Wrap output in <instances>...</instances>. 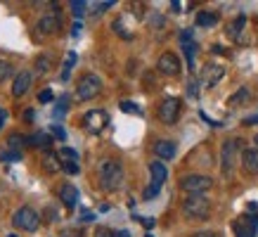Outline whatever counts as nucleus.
Segmentation results:
<instances>
[{"mask_svg": "<svg viewBox=\"0 0 258 237\" xmlns=\"http://www.w3.org/2000/svg\"><path fill=\"white\" fill-rule=\"evenodd\" d=\"M76 60H79V57H76V52H67V60H64V71H62V79H64V81L69 79V71L74 69Z\"/></svg>", "mask_w": 258, "mask_h": 237, "instance_id": "393cba45", "label": "nucleus"}, {"mask_svg": "<svg viewBox=\"0 0 258 237\" xmlns=\"http://www.w3.org/2000/svg\"><path fill=\"white\" fill-rule=\"evenodd\" d=\"M182 213L187 218H199V221H206L211 216V202L204 197V195H187L182 199Z\"/></svg>", "mask_w": 258, "mask_h": 237, "instance_id": "f03ea898", "label": "nucleus"}, {"mask_svg": "<svg viewBox=\"0 0 258 237\" xmlns=\"http://www.w3.org/2000/svg\"><path fill=\"white\" fill-rule=\"evenodd\" d=\"M244 126H258V114H251V116H244L242 121Z\"/></svg>", "mask_w": 258, "mask_h": 237, "instance_id": "4c0bfd02", "label": "nucleus"}, {"mask_svg": "<svg viewBox=\"0 0 258 237\" xmlns=\"http://www.w3.org/2000/svg\"><path fill=\"white\" fill-rule=\"evenodd\" d=\"M36 69H38L40 74H47V71H50V57H47V55H40L38 60H36Z\"/></svg>", "mask_w": 258, "mask_h": 237, "instance_id": "c85d7f7f", "label": "nucleus"}, {"mask_svg": "<svg viewBox=\"0 0 258 237\" xmlns=\"http://www.w3.org/2000/svg\"><path fill=\"white\" fill-rule=\"evenodd\" d=\"M40 161H43V168H45L47 173H59V171H62V159H59V154H55V152L47 150Z\"/></svg>", "mask_w": 258, "mask_h": 237, "instance_id": "a211bd4d", "label": "nucleus"}, {"mask_svg": "<svg viewBox=\"0 0 258 237\" xmlns=\"http://www.w3.org/2000/svg\"><path fill=\"white\" fill-rule=\"evenodd\" d=\"M59 24H62V15L57 12V10H50V12H45V15L38 19V31L43 33V36H52V33H57V29H59Z\"/></svg>", "mask_w": 258, "mask_h": 237, "instance_id": "1a4fd4ad", "label": "nucleus"}, {"mask_svg": "<svg viewBox=\"0 0 258 237\" xmlns=\"http://www.w3.org/2000/svg\"><path fill=\"white\" fill-rule=\"evenodd\" d=\"M12 223H15V228L33 232V230H38V225H40V216L33 211L31 206H19L15 211V216H12Z\"/></svg>", "mask_w": 258, "mask_h": 237, "instance_id": "39448f33", "label": "nucleus"}, {"mask_svg": "<svg viewBox=\"0 0 258 237\" xmlns=\"http://www.w3.org/2000/svg\"><path fill=\"white\" fill-rule=\"evenodd\" d=\"M195 22H197V26L209 29V26H216V24H218V15H216V12H199Z\"/></svg>", "mask_w": 258, "mask_h": 237, "instance_id": "412c9836", "label": "nucleus"}, {"mask_svg": "<svg viewBox=\"0 0 258 237\" xmlns=\"http://www.w3.org/2000/svg\"><path fill=\"white\" fill-rule=\"evenodd\" d=\"M59 157H67L69 161H79V152L71 150V147H62V150H59Z\"/></svg>", "mask_w": 258, "mask_h": 237, "instance_id": "473e14b6", "label": "nucleus"}, {"mask_svg": "<svg viewBox=\"0 0 258 237\" xmlns=\"http://www.w3.org/2000/svg\"><path fill=\"white\" fill-rule=\"evenodd\" d=\"M107 121H109L107 111L93 109V111H88L86 116H83V128H86L88 133H102L104 126H107Z\"/></svg>", "mask_w": 258, "mask_h": 237, "instance_id": "6e6552de", "label": "nucleus"}, {"mask_svg": "<svg viewBox=\"0 0 258 237\" xmlns=\"http://www.w3.org/2000/svg\"><path fill=\"white\" fill-rule=\"evenodd\" d=\"M192 237H218L216 232H211V230H202V232H195Z\"/></svg>", "mask_w": 258, "mask_h": 237, "instance_id": "a19ab883", "label": "nucleus"}, {"mask_svg": "<svg viewBox=\"0 0 258 237\" xmlns=\"http://www.w3.org/2000/svg\"><path fill=\"white\" fill-rule=\"evenodd\" d=\"M22 152L17 150H0V161H22Z\"/></svg>", "mask_w": 258, "mask_h": 237, "instance_id": "a878e982", "label": "nucleus"}, {"mask_svg": "<svg viewBox=\"0 0 258 237\" xmlns=\"http://www.w3.org/2000/svg\"><path fill=\"white\" fill-rule=\"evenodd\" d=\"M109 8H114V3H109V0H107V3H97V5H95V15H100V12H104V10H109Z\"/></svg>", "mask_w": 258, "mask_h": 237, "instance_id": "72a5a7b5", "label": "nucleus"}, {"mask_svg": "<svg viewBox=\"0 0 258 237\" xmlns=\"http://www.w3.org/2000/svg\"><path fill=\"white\" fill-rule=\"evenodd\" d=\"M180 107H182V102L178 97H166L164 102L159 104V121L166 126H173L180 116Z\"/></svg>", "mask_w": 258, "mask_h": 237, "instance_id": "0eeeda50", "label": "nucleus"}, {"mask_svg": "<svg viewBox=\"0 0 258 237\" xmlns=\"http://www.w3.org/2000/svg\"><path fill=\"white\" fill-rule=\"evenodd\" d=\"M29 145H33V147H50L52 145V135L50 133H33L31 138H29Z\"/></svg>", "mask_w": 258, "mask_h": 237, "instance_id": "4be33fe9", "label": "nucleus"}, {"mask_svg": "<svg viewBox=\"0 0 258 237\" xmlns=\"http://www.w3.org/2000/svg\"><path fill=\"white\" fill-rule=\"evenodd\" d=\"M180 188L185 190L187 195H204L206 190L213 188V181L209 175L189 173V175H182V178H180Z\"/></svg>", "mask_w": 258, "mask_h": 237, "instance_id": "20e7f679", "label": "nucleus"}, {"mask_svg": "<svg viewBox=\"0 0 258 237\" xmlns=\"http://www.w3.org/2000/svg\"><path fill=\"white\" fill-rule=\"evenodd\" d=\"M147 237H152V235H147Z\"/></svg>", "mask_w": 258, "mask_h": 237, "instance_id": "09e8293b", "label": "nucleus"}, {"mask_svg": "<svg viewBox=\"0 0 258 237\" xmlns=\"http://www.w3.org/2000/svg\"><path fill=\"white\" fill-rule=\"evenodd\" d=\"M249 100H251V93L246 88H239V90L230 97V104H232V107H242V104H246Z\"/></svg>", "mask_w": 258, "mask_h": 237, "instance_id": "5701e85b", "label": "nucleus"}, {"mask_svg": "<svg viewBox=\"0 0 258 237\" xmlns=\"http://www.w3.org/2000/svg\"><path fill=\"white\" fill-rule=\"evenodd\" d=\"M237 237H256V216H242L235 223Z\"/></svg>", "mask_w": 258, "mask_h": 237, "instance_id": "ddd939ff", "label": "nucleus"}, {"mask_svg": "<svg viewBox=\"0 0 258 237\" xmlns=\"http://www.w3.org/2000/svg\"><path fill=\"white\" fill-rule=\"evenodd\" d=\"M121 109H123V111H131V114H142V111L138 109L135 104H131V102H128V100H125V102H121Z\"/></svg>", "mask_w": 258, "mask_h": 237, "instance_id": "f704fd0d", "label": "nucleus"}, {"mask_svg": "<svg viewBox=\"0 0 258 237\" xmlns=\"http://www.w3.org/2000/svg\"><path fill=\"white\" fill-rule=\"evenodd\" d=\"M159 192H161V185H157V183H152V185H149L147 190H145V192H142V197L145 199H154L159 195Z\"/></svg>", "mask_w": 258, "mask_h": 237, "instance_id": "7c9ffc66", "label": "nucleus"}, {"mask_svg": "<svg viewBox=\"0 0 258 237\" xmlns=\"http://www.w3.org/2000/svg\"><path fill=\"white\" fill-rule=\"evenodd\" d=\"M31 81L33 76L29 74V71H19L15 76V83H12V95L15 97H22V95L29 93V88H31Z\"/></svg>", "mask_w": 258, "mask_h": 237, "instance_id": "2eb2a0df", "label": "nucleus"}, {"mask_svg": "<svg viewBox=\"0 0 258 237\" xmlns=\"http://www.w3.org/2000/svg\"><path fill=\"white\" fill-rule=\"evenodd\" d=\"M57 195H59V199H62V204L67 206V209H74V206L79 204V188H74L71 183H64V185H59V190H57Z\"/></svg>", "mask_w": 258, "mask_h": 237, "instance_id": "f8f14e48", "label": "nucleus"}, {"mask_svg": "<svg viewBox=\"0 0 258 237\" xmlns=\"http://www.w3.org/2000/svg\"><path fill=\"white\" fill-rule=\"evenodd\" d=\"M59 237H81V230L67 228V230H62V232H59Z\"/></svg>", "mask_w": 258, "mask_h": 237, "instance_id": "58836bf2", "label": "nucleus"}, {"mask_svg": "<svg viewBox=\"0 0 258 237\" xmlns=\"http://www.w3.org/2000/svg\"><path fill=\"white\" fill-rule=\"evenodd\" d=\"M199 81H189V88H187V93L189 95H199V86H197Z\"/></svg>", "mask_w": 258, "mask_h": 237, "instance_id": "ea45409f", "label": "nucleus"}, {"mask_svg": "<svg viewBox=\"0 0 258 237\" xmlns=\"http://www.w3.org/2000/svg\"><path fill=\"white\" fill-rule=\"evenodd\" d=\"M244 24H246V17L239 15L235 22L227 26V36H230V38H235V40H239V36H242V31H244Z\"/></svg>", "mask_w": 258, "mask_h": 237, "instance_id": "aec40b11", "label": "nucleus"}, {"mask_svg": "<svg viewBox=\"0 0 258 237\" xmlns=\"http://www.w3.org/2000/svg\"><path fill=\"white\" fill-rule=\"evenodd\" d=\"M100 185L102 190H107V192H114L123 185V166L118 164L116 159H104L100 164Z\"/></svg>", "mask_w": 258, "mask_h": 237, "instance_id": "f257e3e1", "label": "nucleus"}, {"mask_svg": "<svg viewBox=\"0 0 258 237\" xmlns=\"http://www.w3.org/2000/svg\"><path fill=\"white\" fill-rule=\"evenodd\" d=\"M149 173H152V183H157V185H164L166 178H168V171H166L164 161H152L149 164Z\"/></svg>", "mask_w": 258, "mask_h": 237, "instance_id": "6ab92c4d", "label": "nucleus"}, {"mask_svg": "<svg viewBox=\"0 0 258 237\" xmlns=\"http://www.w3.org/2000/svg\"><path fill=\"white\" fill-rule=\"evenodd\" d=\"M52 97H55V95H52V90H50V88H45V90H40V93H38V102L40 104H50V102H52Z\"/></svg>", "mask_w": 258, "mask_h": 237, "instance_id": "2f4dec72", "label": "nucleus"}, {"mask_svg": "<svg viewBox=\"0 0 258 237\" xmlns=\"http://www.w3.org/2000/svg\"><path fill=\"white\" fill-rule=\"evenodd\" d=\"M62 171L69 175L79 173V161H69V159H62Z\"/></svg>", "mask_w": 258, "mask_h": 237, "instance_id": "bb28decb", "label": "nucleus"}, {"mask_svg": "<svg viewBox=\"0 0 258 237\" xmlns=\"http://www.w3.org/2000/svg\"><path fill=\"white\" fill-rule=\"evenodd\" d=\"M253 140H256V147H258V135H256V138H253Z\"/></svg>", "mask_w": 258, "mask_h": 237, "instance_id": "49530a36", "label": "nucleus"}, {"mask_svg": "<svg viewBox=\"0 0 258 237\" xmlns=\"http://www.w3.org/2000/svg\"><path fill=\"white\" fill-rule=\"evenodd\" d=\"M114 237H131V232L128 230H118V232H114Z\"/></svg>", "mask_w": 258, "mask_h": 237, "instance_id": "37998d69", "label": "nucleus"}, {"mask_svg": "<svg viewBox=\"0 0 258 237\" xmlns=\"http://www.w3.org/2000/svg\"><path fill=\"white\" fill-rule=\"evenodd\" d=\"M242 168L244 173L249 175H258V147H246L242 152Z\"/></svg>", "mask_w": 258, "mask_h": 237, "instance_id": "9b49d317", "label": "nucleus"}, {"mask_svg": "<svg viewBox=\"0 0 258 237\" xmlns=\"http://www.w3.org/2000/svg\"><path fill=\"white\" fill-rule=\"evenodd\" d=\"M79 33H81V22H76L74 24V36H79Z\"/></svg>", "mask_w": 258, "mask_h": 237, "instance_id": "c03bdc74", "label": "nucleus"}, {"mask_svg": "<svg viewBox=\"0 0 258 237\" xmlns=\"http://www.w3.org/2000/svg\"><path fill=\"white\" fill-rule=\"evenodd\" d=\"M223 74H225V69H223L220 64H209V67L202 71V83L206 88H213L220 79H223Z\"/></svg>", "mask_w": 258, "mask_h": 237, "instance_id": "4468645a", "label": "nucleus"}, {"mask_svg": "<svg viewBox=\"0 0 258 237\" xmlns=\"http://www.w3.org/2000/svg\"><path fill=\"white\" fill-rule=\"evenodd\" d=\"M239 157V140L237 138H230V140L223 142V147H220V171L225 178L232 175L235 171V161Z\"/></svg>", "mask_w": 258, "mask_h": 237, "instance_id": "7ed1b4c3", "label": "nucleus"}, {"mask_svg": "<svg viewBox=\"0 0 258 237\" xmlns=\"http://www.w3.org/2000/svg\"><path fill=\"white\" fill-rule=\"evenodd\" d=\"M86 8H88V3H83V0H74V3H71V12L76 17L86 15Z\"/></svg>", "mask_w": 258, "mask_h": 237, "instance_id": "c756f323", "label": "nucleus"}, {"mask_svg": "<svg viewBox=\"0 0 258 237\" xmlns=\"http://www.w3.org/2000/svg\"><path fill=\"white\" fill-rule=\"evenodd\" d=\"M95 237H114V232H111L109 228H104V225H100V228L95 230Z\"/></svg>", "mask_w": 258, "mask_h": 237, "instance_id": "e433bc0d", "label": "nucleus"}, {"mask_svg": "<svg viewBox=\"0 0 258 237\" xmlns=\"http://www.w3.org/2000/svg\"><path fill=\"white\" fill-rule=\"evenodd\" d=\"M157 69L164 74V76H178L180 74V57L175 52H164L159 57Z\"/></svg>", "mask_w": 258, "mask_h": 237, "instance_id": "9d476101", "label": "nucleus"}, {"mask_svg": "<svg viewBox=\"0 0 258 237\" xmlns=\"http://www.w3.org/2000/svg\"><path fill=\"white\" fill-rule=\"evenodd\" d=\"M24 116L29 118V121H31V118H33V109H26V111H24Z\"/></svg>", "mask_w": 258, "mask_h": 237, "instance_id": "a18cd8bd", "label": "nucleus"}, {"mask_svg": "<svg viewBox=\"0 0 258 237\" xmlns=\"http://www.w3.org/2000/svg\"><path fill=\"white\" fill-rule=\"evenodd\" d=\"M180 43H182V50H185V57H187V67L192 71L195 69V52H197V45H195V40H192V31L180 33Z\"/></svg>", "mask_w": 258, "mask_h": 237, "instance_id": "dca6fc26", "label": "nucleus"}, {"mask_svg": "<svg viewBox=\"0 0 258 237\" xmlns=\"http://www.w3.org/2000/svg\"><path fill=\"white\" fill-rule=\"evenodd\" d=\"M10 76H12V64L5 62V60H0V83L8 81Z\"/></svg>", "mask_w": 258, "mask_h": 237, "instance_id": "cd10ccee", "label": "nucleus"}, {"mask_svg": "<svg viewBox=\"0 0 258 237\" xmlns=\"http://www.w3.org/2000/svg\"><path fill=\"white\" fill-rule=\"evenodd\" d=\"M10 237H17V235H10Z\"/></svg>", "mask_w": 258, "mask_h": 237, "instance_id": "de8ad7c7", "label": "nucleus"}, {"mask_svg": "<svg viewBox=\"0 0 258 237\" xmlns=\"http://www.w3.org/2000/svg\"><path fill=\"white\" fill-rule=\"evenodd\" d=\"M100 90H102L100 76H95V74H86V76L79 81L76 95H79V100H93V97L100 95Z\"/></svg>", "mask_w": 258, "mask_h": 237, "instance_id": "423d86ee", "label": "nucleus"}, {"mask_svg": "<svg viewBox=\"0 0 258 237\" xmlns=\"http://www.w3.org/2000/svg\"><path fill=\"white\" fill-rule=\"evenodd\" d=\"M50 133L55 135V138H59V140H64V138H67V131H64L62 126H52V128H50Z\"/></svg>", "mask_w": 258, "mask_h": 237, "instance_id": "c9c22d12", "label": "nucleus"}, {"mask_svg": "<svg viewBox=\"0 0 258 237\" xmlns=\"http://www.w3.org/2000/svg\"><path fill=\"white\" fill-rule=\"evenodd\" d=\"M26 145V138L19 133H12L8 138V150H17V152H22V147Z\"/></svg>", "mask_w": 258, "mask_h": 237, "instance_id": "b1692460", "label": "nucleus"}, {"mask_svg": "<svg viewBox=\"0 0 258 237\" xmlns=\"http://www.w3.org/2000/svg\"><path fill=\"white\" fill-rule=\"evenodd\" d=\"M154 154L159 159H173L175 157V142L173 140H157L154 142Z\"/></svg>", "mask_w": 258, "mask_h": 237, "instance_id": "f3484780", "label": "nucleus"}, {"mask_svg": "<svg viewBox=\"0 0 258 237\" xmlns=\"http://www.w3.org/2000/svg\"><path fill=\"white\" fill-rule=\"evenodd\" d=\"M45 213H47V221H57V213H55V209H52V206H47Z\"/></svg>", "mask_w": 258, "mask_h": 237, "instance_id": "79ce46f5", "label": "nucleus"}]
</instances>
